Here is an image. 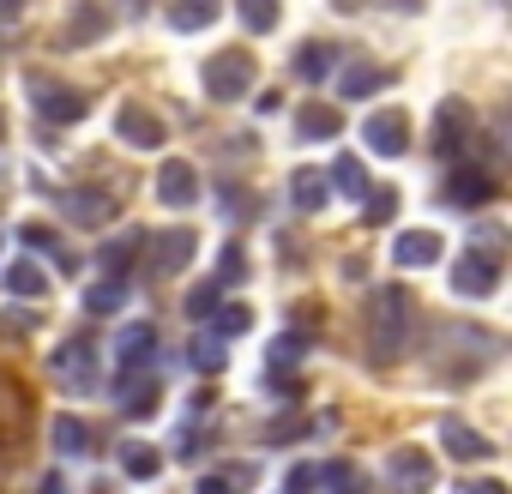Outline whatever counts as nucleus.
I'll return each mask as SVG.
<instances>
[{
  "label": "nucleus",
  "instance_id": "1",
  "mask_svg": "<svg viewBox=\"0 0 512 494\" xmlns=\"http://www.w3.org/2000/svg\"><path fill=\"white\" fill-rule=\"evenodd\" d=\"M362 326H368V356H374V362H398V356L410 350V332H416V302H410V290H404V284L368 290Z\"/></svg>",
  "mask_w": 512,
  "mask_h": 494
},
{
  "label": "nucleus",
  "instance_id": "2",
  "mask_svg": "<svg viewBox=\"0 0 512 494\" xmlns=\"http://www.w3.org/2000/svg\"><path fill=\"white\" fill-rule=\"evenodd\" d=\"M500 241H506L500 229H482V235L464 247V260L452 266V290H458L464 302H488V296L500 290V260H506Z\"/></svg>",
  "mask_w": 512,
  "mask_h": 494
},
{
  "label": "nucleus",
  "instance_id": "3",
  "mask_svg": "<svg viewBox=\"0 0 512 494\" xmlns=\"http://www.w3.org/2000/svg\"><path fill=\"white\" fill-rule=\"evenodd\" d=\"M205 97L211 103H235V97H247L253 91V55L247 49H223L217 61H205Z\"/></svg>",
  "mask_w": 512,
  "mask_h": 494
},
{
  "label": "nucleus",
  "instance_id": "4",
  "mask_svg": "<svg viewBox=\"0 0 512 494\" xmlns=\"http://www.w3.org/2000/svg\"><path fill=\"white\" fill-rule=\"evenodd\" d=\"M25 97H31V109H37L43 121H55V127L85 121V109H91L73 85H61V79H49V73H31V79H25Z\"/></svg>",
  "mask_w": 512,
  "mask_h": 494
},
{
  "label": "nucleus",
  "instance_id": "5",
  "mask_svg": "<svg viewBox=\"0 0 512 494\" xmlns=\"http://www.w3.org/2000/svg\"><path fill=\"white\" fill-rule=\"evenodd\" d=\"M49 368H55L61 392H97V386H103V374H97V344H91V338H67Z\"/></svg>",
  "mask_w": 512,
  "mask_h": 494
},
{
  "label": "nucleus",
  "instance_id": "6",
  "mask_svg": "<svg viewBox=\"0 0 512 494\" xmlns=\"http://www.w3.org/2000/svg\"><path fill=\"white\" fill-rule=\"evenodd\" d=\"M386 488H392V494H428V488H434V458L416 452V446H398V452L386 458Z\"/></svg>",
  "mask_w": 512,
  "mask_h": 494
},
{
  "label": "nucleus",
  "instance_id": "7",
  "mask_svg": "<svg viewBox=\"0 0 512 494\" xmlns=\"http://www.w3.org/2000/svg\"><path fill=\"white\" fill-rule=\"evenodd\" d=\"M362 145H368L374 157H404V151H410V121H404L398 109H380V115L362 121Z\"/></svg>",
  "mask_w": 512,
  "mask_h": 494
},
{
  "label": "nucleus",
  "instance_id": "8",
  "mask_svg": "<svg viewBox=\"0 0 512 494\" xmlns=\"http://www.w3.org/2000/svg\"><path fill=\"white\" fill-rule=\"evenodd\" d=\"M470 133H476V121H470L464 103H440L434 109V157H464Z\"/></svg>",
  "mask_w": 512,
  "mask_h": 494
},
{
  "label": "nucleus",
  "instance_id": "9",
  "mask_svg": "<svg viewBox=\"0 0 512 494\" xmlns=\"http://www.w3.org/2000/svg\"><path fill=\"white\" fill-rule=\"evenodd\" d=\"M145 241H151V278L181 272V266L193 260V247H199V235H193V229H169V235H145Z\"/></svg>",
  "mask_w": 512,
  "mask_h": 494
},
{
  "label": "nucleus",
  "instance_id": "10",
  "mask_svg": "<svg viewBox=\"0 0 512 494\" xmlns=\"http://www.w3.org/2000/svg\"><path fill=\"white\" fill-rule=\"evenodd\" d=\"M488 199H494V175H488V169L464 163V169H452V175H446V205L476 211V205H488Z\"/></svg>",
  "mask_w": 512,
  "mask_h": 494
},
{
  "label": "nucleus",
  "instance_id": "11",
  "mask_svg": "<svg viewBox=\"0 0 512 494\" xmlns=\"http://www.w3.org/2000/svg\"><path fill=\"white\" fill-rule=\"evenodd\" d=\"M151 356H157V326H151V320H133V326H121V338H115V362H121V374H139V368H151Z\"/></svg>",
  "mask_w": 512,
  "mask_h": 494
},
{
  "label": "nucleus",
  "instance_id": "12",
  "mask_svg": "<svg viewBox=\"0 0 512 494\" xmlns=\"http://www.w3.org/2000/svg\"><path fill=\"white\" fill-rule=\"evenodd\" d=\"M61 211L97 229V223H115V211H121V205H115L103 187H67V193H61Z\"/></svg>",
  "mask_w": 512,
  "mask_h": 494
},
{
  "label": "nucleus",
  "instance_id": "13",
  "mask_svg": "<svg viewBox=\"0 0 512 494\" xmlns=\"http://www.w3.org/2000/svg\"><path fill=\"white\" fill-rule=\"evenodd\" d=\"M115 133H121L133 151H157V145H163V121H157L151 109H139V103H127V109L115 115Z\"/></svg>",
  "mask_w": 512,
  "mask_h": 494
},
{
  "label": "nucleus",
  "instance_id": "14",
  "mask_svg": "<svg viewBox=\"0 0 512 494\" xmlns=\"http://www.w3.org/2000/svg\"><path fill=\"white\" fill-rule=\"evenodd\" d=\"M157 199H163L169 211L193 205V199H199V175H193V163H181V157L163 163V169H157Z\"/></svg>",
  "mask_w": 512,
  "mask_h": 494
},
{
  "label": "nucleus",
  "instance_id": "15",
  "mask_svg": "<svg viewBox=\"0 0 512 494\" xmlns=\"http://www.w3.org/2000/svg\"><path fill=\"white\" fill-rule=\"evenodd\" d=\"M440 440H446V452L464 458V464H488V458H494V440H482V434H476L470 422H458V416L440 422Z\"/></svg>",
  "mask_w": 512,
  "mask_h": 494
},
{
  "label": "nucleus",
  "instance_id": "16",
  "mask_svg": "<svg viewBox=\"0 0 512 494\" xmlns=\"http://www.w3.org/2000/svg\"><path fill=\"white\" fill-rule=\"evenodd\" d=\"M392 260H398L404 272H428V266L440 260V235H434V229H410V235H398Z\"/></svg>",
  "mask_w": 512,
  "mask_h": 494
},
{
  "label": "nucleus",
  "instance_id": "17",
  "mask_svg": "<svg viewBox=\"0 0 512 494\" xmlns=\"http://www.w3.org/2000/svg\"><path fill=\"white\" fill-rule=\"evenodd\" d=\"M217 13H223V0H175V7H169V31L175 37H193L205 25H217Z\"/></svg>",
  "mask_w": 512,
  "mask_h": 494
},
{
  "label": "nucleus",
  "instance_id": "18",
  "mask_svg": "<svg viewBox=\"0 0 512 494\" xmlns=\"http://www.w3.org/2000/svg\"><path fill=\"white\" fill-rule=\"evenodd\" d=\"M326 199H332V181H326L320 169H308V163H302V169L290 175V205H296V211H320Z\"/></svg>",
  "mask_w": 512,
  "mask_h": 494
},
{
  "label": "nucleus",
  "instance_id": "19",
  "mask_svg": "<svg viewBox=\"0 0 512 494\" xmlns=\"http://www.w3.org/2000/svg\"><path fill=\"white\" fill-rule=\"evenodd\" d=\"M109 31V7L103 0H79V13L67 19V43H97Z\"/></svg>",
  "mask_w": 512,
  "mask_h": 494
},
{
  "label": "nucleus",
  "instance_id": "20",
  "mask_svg": "<svg viewBox=\"0 0 512 494\" xmlns=\"http://www.w3.org/2000/svg\"><path fill=\"white\" fill-rule=\"evenodd\" d=\"M139 247H145V229H127V235H115V241L103 247V272H109V278L133 272V266H139Z\"/></svg>",
  "mask_w": 512,
  "mask_h": 494
},
{
  "label": "nucleus",
  "instance_id": "21",
  "mask_svg": "<svg viewBox=\"0 0 512 494\" xmlns=\"http://www.w3.org/2000/svg\"><path fill=\"white\" fill-rule=\"evenodd\" d=\"M296 73H302L308 85L332 79V73H338V49H332V43H302V49H296Z\"/></svg>",
  "mask_w": 512,
  "mask_h": 494
},
{
  "label": "nucleus",
  "instance_id": "22",
  "mask_svg": "<svg viewBox=\"0 0 512 494\" xmlns=\"http://www.w3.org/2000/svg\"><path fill=\"white\" fill-rule=\"evenodd\" d=\"M386 67H368V61H356V67H344V79H338V91L350 97V103H362V97H374V91H386Z\"/></svg>",
  "mask_w": 512,
  "mask_h": 494
},
{
  "label": "nucleus",
  "instance_id": "23",
  "mask_svg": "<svg viewBox=\"0 0 512 494\" xmlns=\"http://www.w3.org/2000/svg\"><path fill=\"white\" fill-rule=\"evenodd\" d=\"M121 410L127 416H151L157 410V380L139 368V374H121Z\"/></svg>",
  "mask_w": 512,
  "mask_h": 494
},
{
  "label": "nucleus",
  "instance_id": "24",
  "mask_svg": "<svg viewBox=\"0 0 512 494\" xmlns=\"http://www.w3.org/2000/svg\"><path fill=\"white\" fill-rule=\"evenodd\" d=\"M19 241L31 247V254H49L55 266H67V272H73V254H67V247H61V235H55L49 223H25V229H19Z\"/></svg>",
  "mask_w": 512,
  "mask_h": 494
},
{
  "label": "nucleus",
  "instance_id": "25",
  "mask_svg": "<svg viewBox=\"0 0 512 494\" xmlns=\"http://www.w3.org/2000/svg\"><path fill=\"white\" fill-rule=\"evenodd\" d=\"M235 13H241V25H247L253 37L278 31V19H284V7H278V0H235Z\"/></svg>",
  "mask_w": 512,
  "mask_h": 494
},
{
  "label": "nucleus",
  "instance_id": "26",
  "mask_svg": "<svg viewBox=\"0 0 512 494\" xmlns=\"http://www.w3.org/2000/svg\"><path fill=\"white\" fill-rule=\"evenodd\" d=\"M296 133H302V139H338V133H344V115L314 103V109H302V115H296Z\"/></svg>",
  "mask_w": 512,
  "mask_h": 494
},
{
  "label": "nucleus",
  "instance_id": "27",
  "mask_svg": "<svg viewBox=\"0 0 512 494\" xmlns=\"http://www.w3.org/2000/svg\"><path fill=\"white\" fill-rule=\"evenodd\" d=\"M7 290L25 296V302H31V296H49V272H43L37 260H19V266H7Z\"/></svg>",
  "mask_w": 512,
  "mask_h": 494
},
{
  "label": "nucleus",
  "instance_id": "28",
  "mask_svg": "<svg viewBox=\"0 0 512 494\" xmlns=\"http://www.w3.org/2000/svg\"><path fill=\"white\" fill-rule=\"evenodd\" d=\"M49 434H55V452H67V458H85V452H91V428H85L79 416H55Z\"/></svg>",
  "mask_w": 512,
  "mask_h": 494
},
{
  "label": "nucleus",
  "instance_id": "29",
  "mask_svg": "<svg viewBox=\"0 0 512 494\" xmlns=\"http://www.w3.org/2000/svg\"><path fill=\"white\" fill-rule=\"evenodd\" d=\"M320 488H326V494H368V488H362V470H356L350 458L320 464Z\"/></svg>",
  "mask_w": 512,
  "mask_h": 494
},
{
  "label": "nucleus",
  "instance_id": "30",
  "mask_svg": "<svg viewBox=\"0 0 512 494\" xmlns=\"http://www.w3.org/2000/svg\"><path fill=\"white\" fill-rule=\"evenodd\" d=\"M392 217H398V193H392V187H368V193H362V223L380 229V223H392Z\"/></svg>",
  "mask_w": 512,
  "mask_h": 494
},
{
  "label": "nucleus",
  "instance_id": "31",
  "mask_svg": "<svg viewBox=\"0 0 512 494\" xmlns=\"http://www.w3.org/2000/svg\"><path fill=\"white\" fill-rule=\"evenodd\" d=\"M308 356V338L302 332H284L278 344H272V356H266V374H284V368H296Z\"/></svg>",
  "mask_w": 512,
  "mask_h": 494
},
{
  "label": "nucleus",
  "instance_id": "32",
  "mask_svg": "<svg viewBox=\"0 0 512 494\" xmlns=\"http://www.w3.org/2000/svg\"><path fill=\"white\" fill-rule=\"evenodd\" d=\"M217 211H229L235 223H247V217L260 211V205H253V193H247L241 181H223V187H217Z\"/></svg>",
  "mask_w": 512,
  "mask_h": 494
},
{
  "label": "nucleus",
  "instance_id": "33",
  "mask_svg": "<svg viewBox=\"0 0 512 494\" xmlns=\"http://www.w3.org/2000/svg\"><path fill=\"white\" fill-rule=\"evenodd\" d=\"M121 302H127V284H121V278H103V284L85 290V308H91V314H115Z\"/></svg>",
  "mask_w": 512,
  "mask_h": 494
},
{
  "label": "nucleus",
  "instance_id": "34",
  "mask_svg": "<svg viewBox=\"0 0 512 494\" xmlns=\"http://www.w3.org/2000/svg\"><path fill=\"white\" fill-rule=\"evenodd\" d=\"M223 356H229V344H223V338H211V332H205V338H193V350H187V362H193L199 374H217V368H223Z\"/></svg>",
  "mask_w": 512,
  "mask_h": 494
},
{
  "label": "nucleus",
  "instance_id": "35",
  "mask_svg": "<svg viewBox=\"0 0 512 494\" xmlns=\"http://www.w3.org/2000/svg\"><path fill=\"white\" fill-rule=\"evenodd\" d=\"M121 470H127L133 482H151V476L163 470V458H157L151 446H121Z\"/></svg>",
  "mask_w": 512,
  "mask_h": 494
},
{
  "label": "nucleus",
  "instance_id": "36",
  "mask_svg": "<svg viewBox=\"0 0 512 494\" xmlns=\"http://www.w3.org/2000/svg\"><path fill=\"white\" fill-rule=\"evenodd\" d=\"M302 434H320V422H314V416H284V422H272V428H266V440H272V446H296Z\"/></svg>",
  "mask_w": 512,
  "mask_h": 494
},
{
  "label": "nucleus",
  "instance_id": "37",
  "mask_svg": "<svg viewBox=\"0 0 512 494\" xmlns=\"http://www.w3.org/2000/svg\"><path fill=\"white\" fill-rule=\"evenodd\" d=\"M247 326H253L247 308H217V314H211V338H241Z\"/></svg>",
  "mask_w": 512,
  "mask_h": 494
},
{
  "label": "nucleus",
  "instance_id": "38",
  "mask_svg": "<svg viewBox=\"0 0 512 494\" xmlns=\"http://www.w3.org/2000/svg\"><path fill=\"white\" fill-rule=\"evenodd\" d=\"M332 181H338V187H344L350 199H362V193H368V175H362V163H356V157H338V169H332Z\"/></svg>",
  "mask_w": 512,
  "mask_h": 494
},
{
  "label": "nucleus",
  "instance_id": "39",
  "mask_svg": "<svg viewBox=\"0 0 512 494\" xmlns=\"http://www.w3.org/2000/svg\"><path fill=\"white\" fill-rule=\"evenodd\" d=\"M247 278V260H241V247L223 241V254H217V284H241Z\"/></svg>",
  "mask_w": 512,
  "mask_h": 494
},
{
  "label": "nucleus",
  "instance_id": "40",
  "mask_svg": "<svg viewBox=\"0 0 512 494\" xmlns=\"http://www.w3.org/2000/svg\"><path fill=\"white\" fill-rule=\"evenodd\" d=\"M217 290H223V284H199V290L187 296V314H193V320H211V314H217V302H223Z\"/></svg>",
  "mask_w": 512,
  "mask_h": 494
},
{
  "label": "nucleus",
  "instance_id": "41",
  "mask_svg": "<svg viewBox=\"0 0 512 494\" xmlns=\"http://www.w3.org/2000/svg\"><path fill=\"white\" fill-rule=\"evenodd\" d=\"M31 326H37V314H31V308H19V314H0V338H31Z\"/></svg>",
  "mask_w": 512,
  "mask_h": 494
},
{
  "label": "nucleus",
  "instance_id": "42",
  "mask_svg": "<svg viewBox=\"0 0 512 494\" xmlns=\"http://www.w3.org/2000/svg\"><path fill=\"white\" fill-rule=\"evenodd\" d=\"M284 488H290V494H314V488H320V464H296Z\"/></svg>",
  "mask_w": 512,
  "mask_h": 494
},
{
  "label": "nucleus",
  "instance_id": "43",
  "mask_svg": "<svg viewBox=\"0 0 512 494\" xmlns=\"http://www.w3.org/2000/svg\"><path fill=\"white\" fill-rule=\"evenodd\" d=\"M193 494H241V482H229V476H205Z\"/></svg>",
  "mask_w": 512,
  "mask_h": 494
},
{
  "label": "nucleus",
  "instance_id": "44",
  "mask_svg": "<svg viewBox=\"0 0 512 494\" xmlns=\"http://www.w3.org/2000/svg\"><path fill=\"white\" fill-rule=\"evenodd\" d=\"M19 13H25V0H0V37L19 25Z\"/></svg>",
  "mask_w": 512,
  "mask_h": 494
},
{
  "label": "nucleus",
  "instance_id": "45",
  "mask_svg": "<svg viewBox=\"0 0 512 494\" xmlns=\"http://www.w3.org/2000/svg\"><path fill=\"white\" fill-rule=\"evenodd\" d=\"M458 494H506V482H494V476H482V482H458Z\"/></svg>",
  "mask_w": 512,
  "mask_h": 494
},
{
  "label": "nucleus",
  "instance_id": "46",
  "mask_svg": "<svg viewBox=\"0 0 512 494\" xmlns=\"http://www.w3.org/2000/svg\"><path fill=\"white\" fill-rule=\"evenodd\" d=\"M253 109H260V115H278V109H284V97H278V91H260V103H253Z\"/></svg>",
  "mask_w": 512,
  "mask_h": 494
},
{
  "label": "nucleus",
  "instance_id": "47",
  "mask_svg": "<svg viewBox=\"0 0 512 494\" xmlns=\"http://www.w3.org/2000/svg\"><path fill=\"white\" fill-rule=\"evenodd\" d=\"M37 494H67V482H61V476H43V488H37Z\"/></svg>",
  "mask_w": 512,
  "mask_h": 494
},
{
  "label": "nucleus",
  "instance_id": "48",
  "mask_svg": "<svg viewBox=\"0 0 512 494\" xmlns=\"http://www.w3.org/2000/svg\"><path fill=\"white\" fill-rule=\"evenodd\" d=\"M386 7H392V13H416V7H422V0H386Z\"/></svg>",
  "mask_w": 512,
  "mask_h": 494
},
{
  "label": "nucleus",
  "instance_id": "49",
  "mask_svg": "<svg viewBox=\"0 0 512 494\" xmlns=\"http://www.w3.org/2000/svg\"><path fill=\"white\" fill-rule=\"evenodd\" d=\"M332 7H338V13H362V0H332Z\"/></svg>",
  "mask_w": 512,
  "mask_h": 494
},
{
  "label": "nucleus",
  "instance_id": "50",
  "mask_svg": "<svg viewBox=\"0 0 512 494\" xmlns=\"http://www.w3.org/2000/svg\"><path fill=\"white\" fill-rule=\"evenodd\" d=\"M115 7H127V13H145V0H115Z\"/></svg>",
  "mask_w": 512,
  "mask_h": 494
},
{
  "label": "nucleus",
  "instance_id": "51",
  "mask_svg": "<svg viewBox=\"0 0 512 494\" xmlns=\"http://www.w3.org/2000/svg\"><path fill=\"white\" fill-rule=\"evenodd\" d=\"M0 133H7V127H0Z\"/></svg>",
  "mask_w": 512,
  "mask_h": 494
}]
</instances>
